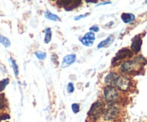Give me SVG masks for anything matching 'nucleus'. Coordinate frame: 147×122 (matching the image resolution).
<instances>
[{
	"label": "nucleus",
	"mask_w": 147,
	"mask_h": 122,
	"mask_svg": "<svg viewBox=\"0 0 147 122\" xmlns=\"http://www.w3.org/2000/svg\"><path fill=\"white\" fill-rule=\"evenodd\" d=\"M146 63V58L142 55H138L131 60H126L121 65L120 70L123 74H130L136 72Z\"/></svg>",
	"instance_id": "f257e3e1"
},
{
	"label": "nucleus",
	"mask_w": 147,
	"mask_h": 122,
	"mask_svg": "<svg viewBox=\"0 0 147 122\" xmlns=\"http://www.w3.org/2000/svg\"><path fill=\"white\" fill-rule=\"evenodd\" d=\"M131 84V80L129 77L125 75H119L113 81L112 86L121 91L126 92L130 90Z\"/></svg>",
	"instance_id": "f03ea898"
},
{
	"label": "nucleus",
	"mask_w": 147,
	"mask_h": 122,
	"mask_svg": "<svg viewBox=\"0 0 147 122\" xmlns=\"http://www.w3.org/2000/svg\"><path fill=\"white\" fill-rule=\"evenodd\" d=\"M103 97L109 104H114L119 101L120 94L117 89L112 86H106L103 88Z\"/></svg>",
	"instance_id": "7ed1b4c3"
},
{
	"label": "nucleus",
	"mask_w": 147,
	"mask_h": 122,
	"mask_svg": "<svg viewBox=\"0 0 147 122\" xmlns=\"http://www.w3.org/2000/svg\"><path fill=\"white\" fill-rule=\"evenodd\" d=\"M104 103L101 100H98L93 103L88 111V116L91 119L96 120L98 119L104 111Z\"/></svg>",
	"instance_id": "20e7f679"
},
{
	"label": "nucleus",
	"mask_w": 147,
	"mask_h": 122,
	"mask_svg": "<svg viewBox=\"0 0 147 122\" xmlns=\"http://www.w3.org/2000/svg\"><path fill=\"white\" fill-rule=\"evenodd\" d=\"M119 113V109L115 104H109L103 111V118L106 121H111L116 119Z\"/></svg>",
	"instance_id": "39448f33"
},
{
	"label": "nucleus",
	"mask_w": 147,
	"mask_h": 122,
	"mask_svg": "<svg viewBox=\"0 0 147 122\" xmlns=\"http://www.w3.org/2000/svg\"><path fill=\"white\" fill-rule=\"evenodd\" d=\"M80 0H59L56 1V4L63 7L66 11H72L81 4Z\"/></svg>",
	"instance_id": "423d86ee"
},
{
	"label": "nucleus",
	"mask_w": 147,
	"mask_h": 122,
	"mask_svg": "<svg viewBox=\"0 0 147 122\" xmlns=\"http://www.w3.org/2000/svg\"><path fill=\"white\" fill-rule=\"evenodd\" d=\"M133 55V52L129 48H122L121 50H119L117 52V53L116 54L115 57H113V59L112 60V63L114 64V63H118L119 61L121 60H123L124 59L129 58V57H131Z\"/></svg>",
	"instance_id": "0eeeda50"
},
{
	"label": "nucleus",
	"mask_w": 147,
	"mask_h": 122,
	"mask_svg": "<svg viewBox=\"0 0 147 122\" xmlns=\"http://www.w3.org/2000/svg\"><path fill=\"white\" fill-rule=\"evenodd\" d=\"M142 46V38L141 34H137L131 40V50L134 53H139L141 51Z\"/></svg>",
	"instance_id": "6e6552de"
},
{
	"label": "nucleus",
	"mask_w": 147,
	"mask_h": 122,
	"mask_svg": "<svg viewBox=\"0 0 147 122\" xmlns=\"http://www.w3.org/2000/svg\"><path fill=\"white\" fill-rule=\"evenodd\" d=\"M96 40V35H95V33L91 32H87L80 40V42H82V44L84 46L86 47H90L93 44L94 41Z\"/></svg>",
	"instance_id": "1a4fd4ad"
},
{
	"label": "nucleus",
	"mask_w": 147,
	"mask_h": 122,
	"mask_svg": "<svg viewBox=\"0 0 147 122\" xmlns=\"http://www.w3.org/2000/svg\"><path fill=\"white\" fill-rule=\"evenodd\" d=\"M76 54H70L67 55L65 56L63 59V62H62L61 67L63 68H65V67H68L71 65L76 62Z\"/></svg>",
	"instance_id": "9d476101"
},
{
	"label": "nucleus",
	"mask_w": 147,
	"mask_h": 122,
	"mask_svg": "<svg viewBox=\"0 0 147 122\" xmlns=\"http://www.w3.org/2000/svg\"><path fill=\"white\" fill-rule=\"evenodd\" d=\"M114 40H115L114 36H113V34H110V35L108 36V37L106 39V40L101 41L98 44V48L101 49V48H104V47H109V46L113 42Z\"/></svg>",
	"instance_id": "9b49d317"
},
{
	"label": "nucleus",
	"mask_w": 147,
	"mask_h": 122,
	"mask_svg": "<svg viewBox=\"0 0 147 122\" xmlns=\"http://www.w3.org/2000/svg\"><path fill=\"white\" fill-rule=\"evenodd\" d=\"M121 18L122 21L125 24H131V23L134 22L135 21V20H136V16L133 13L125 12L121 14Z\"/></svg>",
	"instance_id": "f8f14e48"
},
{
	"label": "nucleus",
	"mask_w": 147,
	"mask_h": 122,
	"mask_svg": "<svg viewBox=\"0 0 147 122\" xmlns=\"http://www.w3.org/2000/svg\"><path fill=\"white\" fill-rule=\"evenodd\" d=\"M119 75L116 72H110L106 76L104 79V83H106L107 86H112L113 85V81L116 79V78Z\"/></svg>",
	"instance_id": "ddd939ff"
},
{
	"label": "nucleus",
	"mask_w": 147,
	"mask_h": 122,
	"mask_svg": "<svg viewBox=\"0 0 147 122\" xmlns=\"http://www.w3.org/2000/svg\"><path fill=\"white\" fill-rule=\"evenodd\" d=\"M44 16L46 19L49 20H51V21L54 22H57L60 21V17L55 14H53L51 11H50L49 10H47L44 12Z\"/></svg>",
	"instance_id": "4468645a"
},
{
	"label": "nucleus",
	"mask_w": 147,
	"mask_h": 122,
	"mask_svg": "<svg viewBox=\"0 0 147 122\" xmlns=\"http://www.w3.org/2000/svg\"><path fill=\"white\" fill-rule=\"evenodd\" d=\"M45 38L44 42L45 44H48L52 40V30L50 28H46L44 31Z\"/></svg>",
	"instance_id": "2eb2a0df"
},
{
	"label": "nucleus",
	"mask_w": 147,
	"mask_h": 122,
	"mask_svg": "<svg viewBox=\"0 0 147 122\" xmlns=\"http://www.w3.org/2000/svg\"><path fill=\"white\" fill-rule=\"evenodd\" d=\"M0 43L4 46L5 47H9L11 45V42L7 37L3 35H0Z\"/></svg>",
	"instance_id": "dca6fc26"
},
{
	"label": "nucleus",
	"mask_w": 147,
	"mask_h": 122,
	"mask_svg": "<svg viewBox=\"0 0 147 122\" xmlns=\"http://www.w3.org/2000/svg\"><path fill=\"white\" fill-rule=\"evenodd\" d=\"M9 61H10V63H11V65H12V68H13V70H14V75H15V76H18L19 67H18V65H17V63H16V61L12 58V57H10Z\"/></svg>",
	"instance_id": "f3484780"
},
{
	"label": "nucleus",
	"mask_w": 147,
	"mask_h": 122,
	"mask_svg": "<svg viewBox=\"0 0 147 122\" xmlns=\"http://www.w3.org/2000/svg\"><path fill=\"white\" fill-rule=\"evenodd\" d=\"M34 55H35L36 57H37L38 60H45L46 57H47V53H46L45 52L40 51V50L36 51L35 53H34Z\"/></svg>",
	"instance_id": "a211bd4d"
},
{
	"label": "nucleus",
	"mask_w": 147,
	"mask_h": 122,
	"mask_svg": "<svg viewBox=\"0 0 147 122\" xmlns=\"http://www.w3.org/2000/svg\"><path fill=\"white\" fill-rule=\"evenodd\" d=\"M9 83V78H4L0 81V92L2 91V90H4L5 89V88L7 87Z\"/></svg>",
	"instance_id": "6ab92c4d"
},
{
	"label": "nucleus",
	"mask_w": 147,
	"mask_h": 122,
	"mask_svg": "<svg viewBox=\"0 0 147 122\" xmlns=\"http://www.w3.org/2000/svg\"><path fill=\"white\" fill-rule=\"evenodd\" d=\"M6 101L5 96L4 93H0V109H3L6 107Z\"/></svg>",
	"instance_id": "aec40b11"
},
{
	"label": "nucleus",
	"mask_w": 147,
	"mask_h": 122,
	"mask_svg": "<svg viewBox=\"0 0 147 122\" xmlns=\"http://www.w3.org/2000/svg\"><path fill=\"white\" fill-rule=\"evenodd\" d=\"M71 109L73 113H78L80 111V105L78 104V103H73L71 105Z\"/></svg>",
	"instance_id": "412c9836"
},
{
	"label": "nucleus",
	"mask_w": 147,
	"mask_h": 122,
	"mask_svg": "<svg viewBox=\"0 0 147 122\" xmlns=\"http://www.w3.org/2000/svg\"><path fill=\"white\" fill-rule=\"evenodd\" d=\"M67 91L68 93H73L75 91V86L73 83H69L67 86Z\"/></svg>",
	"instance_id": "4be33fe9"
},
{
	"label": "nucleus",
	"mask_w": 147,
	"mask_h": 122,
	"mask_svg": "<svg viewBox=\"0 0 147 122\" xmlns=\"http://www.w3.org/2000/svg\"><path fill=\"white\" fill-rule=\"evenodd\" d=\"M89 14H90V13L87 12V13H86V14H80V15L76 16V17H74V20H75V21H79V20H82V19L87 17L89 15Z\"/></svg>",
	"instance_id": "5701e85b"
},
{
	"label": "nucleus",
	"mask_w": 147,
	"mask_h": 122,
	"mask_svg": "<svg viewBox=\"0 0 147 122\" xmlns=\"http://www.w3.org/2000/svg\"><path fill=\"white\" fill-rule=\"evenodd\" d=\"M89 30H90V32H93V33L94 32H99V30H100V28H99L98 26L97 25H93L91 27H90L89 28Z\"/></svg>",
	"instance_id": "b1692460"
},
{
	"label": "nucleus",
	"mask_w": 147,
	"mask_h": 122,
	"mask_svg": "<svg viewBox=\"0 0 147 122\" xmlns=\"http://www.w3.org/2000/svg\"><path fill=\"white\" fill-rule=\"evenodd\" d=\"M10 119V116L7 113H4V114L1 115L0 116V121H4V120H7V119Z\"/></svg>",
	"instance_id": "393cba45"
},
{
	"label": "nucleus",
	"mask_w": 147,
	"mask_h": 122,
	"mask_svg": "<svg viewBox=\"0 0 147 122\" xmlns=\"http://www.w3.org/2000/svg\"><path fill=\"white\" fill-rule=\"evenodd\" d=\"M112 1H101V2H100L99 4H98L97 5H96V7H98V6H100V5H106V4H111Z\"/></svg>",
	"instance_id": "a878e982"
},
{
	"label": "nucleus",
	"mask_w": 147,
	"mask_h": 122,
	"mask_svg": "<svg viewBox=\"0 0 147 122\" xmlns=\"http://www.w3.org/2000/svg\"><path fill=\"white\" fill-rule=\"evenodd\" d=\"M86 3H90V4H96L98 2L97 0H86Z\"/></svg>",
	"instance_id": "bb28decb"
}]
</instances>
